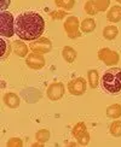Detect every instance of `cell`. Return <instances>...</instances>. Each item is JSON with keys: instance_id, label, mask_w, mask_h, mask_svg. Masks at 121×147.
Returning a JSON list of instances; mask_svg holds the SVG:
<instances>
[{"instance_id": "d4e9b609", "label": "cell", "mask_w": 121, "mask_h": 147, "mask_svg": "<svg viewBox=\"0 0 121 147\" xmlns=\"http://www.w3.org/2000/svg\"><path fill=\"white\" fill-rule=\"evenodd\" d=\"M50 16H51V18L52 20H63V18L67 16V12L65 11H60V10H58V11H52L51 13H50Z\"/></svg>"}, {"instance_id": "44dd1931", "label": "cell", "mask_w": 121, "mask_h": 147, "mask_svg": "<svg viewBox=\"0 0 121 147\" xmlns=\"http://www.w3.org/2000/svg\"><path fill=\"white\" fill-rule=\"evenodd\" d=\"M50 131H48L47 129H40V130H38L36 131V134H35V139L38 140L39 142H46V141H48V139H50Z\"/></svg>"}, {"instance_id": "6da1fadb", "label": "cell", "mask_w": 121, "mask_h": 147, "mask_svg": "<svg viewBox=\"0 0 121 147\" xmlns=\"http://www.w3.org/2000/svg\"><path fill=\"white\" fill-rule=\"evenodd\" d=\"M45 30V21L41 15L34 11H27L18 15L15 20V32L21 40H38Z\"/></svg>"}, {"instance_id": "9c48e42d", "label": "cell", "mask_w": 121, "mask_h": 147, "mask_svg": "<svg viewBox=\"0 0 121 147\" xmlns=\"http://www.w3.org/2000/svg\"><path fill=\"white\" fill-rule=\"evenodd\" d=\"M86 88H87L86 81L82 77L74 78L68 83V92L71 95H82L86 92Z\"/></svg>"}, {"instance_id": "ba28073f", "label": "cell", "mask_w": 121, "mask_h": 147, "mask_svg": "<svg viewBox=\"0 0 121 147\" xmlns=\"http://www.w3.org/2000/svg\"><path fill=\"white\" fill-rule=\"evenodd\" d=\"M64 92H65V88H64V84L62 82H53L48 86L47 88V98L52 101H57V100H60L64 95Z\"/></svg>"}, {"instance_id": "d6986e66", "label": "cell", "mask_w": 121, "mask_h": 147, "mask_svg": "<svg viewBox=\"0 0 121 147\" xmlns=\"http://www.w3.org/2000/svg\"><path fill=\"white\" fill-rule=\"evenodd\" d=\"M85 12L90 16H94L98 13V9H97V5H96V0H88V1L85 4L84 6Z\"/></svg>"}, {"instance_id": "ffe728a7", "label": "cell", "mask_w": 121, "mask_h": 147, "mask_svg": "<svg viewBox=\"0 0 121 147\" xmlns=\"http://www.w3.org/2000/svg\"><path fill=\"white\" fill-rule=\"evenodd\" d=\"M109 131H110V134L115 138L121 136V121L115 119L110 124V127H109Z\"/></svg>"}, {"instance_id": "52a82bcc", "label": "cell", "mask_w": 121, "mask_h": 147, "mask_svg": "<svg viewBox=\"0 0 121 147\" xmlns=\"http://www.w3.org/2000/svg\"><path fill=\"white\" fill-rule=\"evenodd\" d=\"M30 50L35 53H48L52 50V42L50 39L47 38H39L38 40H34L33 42H30Z\"/></svg>"}, {"instance_id": "2e32d148", "label": "cell", "mask_w": 121, "mask_h": 147, "mask_svg": "<svg viewBox=\"0 0 121 147\" xmlns=\"http://www.w3.org/2000/svg\"><path fill=\"white\" fill-rule=\"evenodd\" d=\"M107 116L109 118H120L121 117V105L120 104H114V105H110L107 109Z\"/></svg>"}, {"instance_id": "7a4b0ae2", "label": "cell", "mask_w": 121, "mask_h": 147, "mask_svg": "<svg viewBox=\"0 0 121 147\" xmlns=\"http://www.w3.org/2000/svg\"><path fill=\"white\" fill-rule=\"evenodd\" d=\"M101 84L107 93L120 94L121 93V68H111L107 70L102 76Z\"/></svg>"}, {"instance_id": "4fadbf2b", "label": "cell", "mask_w": 121, "mask_h": 147, "mask_svg": "<svg viewBox=\"0 0 121 147\" xmlns=\"http://www.w3.org/2000/svg\"><path fill=\"white\" fill-rule=\"evenodd\" d=\"M107 18H108V21L111 23L120 22L121 21V6L115 5L113 7H110V10H109L107 13Z\"/></svg>"}, {"instance_id": "7c38bea8", "label": "cell", "mask_w": 121, "mask_h": 147, "mask_svg": "<svg viewBox=\"0 0 121 147\" xmlns=\"http://www.w3.org/2000/svg\"><path fill=\"white\" fill-rule=\"evenodd\" d=\"M12 51H14L16 56L21 57V58L28 56V46L24 44L23 41H20V40H17L12 44Z\"/></svg>"}, {"instance_id": "4316f807", "label": "cell", "mask_w": 121, "mask_h": 147, "mask_svg": "<svg viewBox=\"0 0 121 147\" xmlns=\"http://www.w3.org/2000/svg\"><path fill=\"white\" fill-rule=\"evenodd\" d=\"M10 3H11V0H1V11H5L7 9Z\"/></svg>"}, {"instance_id": "8fae6325", "label": "cell", "mask_w": 121, "mask_h": 147, "mask_svg": "<svg viewBox=\"0 0 121 147\" xmlns=\"http://www.w3.org/2000/svg\"><path fill=\"white\" fill-rule=\"evenodd\" d=\"M3 100H4V104L7 107L10 109H16L20 106V104H21V99H20V96H18L16 93H6L3 98Z\"/></svg>"}, {"instance_id": "8992f818", "label": "cell", "mask_w": 121, "mask_h": 147, "mask_svg": "<svg viewBox=\"0 0 121 147\" xmlns=\"http://www.w3.org/2000/svg\"><path fill=\"white\" fill-rule=\"evenodd\" d=\"M98 59L107 65H116L120 60V56L118 52L104 47L98 51Z\"/></svg>"}, {"instance_id": "ac0fdd59", "label": "cell", "mask_w": 121, "mask_h": 147, "mask_svg": "<svg viewBox=\"0 0 121 147\" xmlns=\"http://www.w3.org/2000/svg\"><path fill=\"white\" fill-rule=\"evenodd\" d=\"M87 77H88V84L91 88H97L98 86V81H99V74L97 70L92 69L87 72Z\"/></svg>"}, {"instance_id": "3957f363", "label": "cell", "mask_w": 121, "mask_h": 147, "mask_svg": "<svg viewBox=\"0 0 121 147\" xmlns=\"http://www.w3.org/2000/svg\"><path fill=\"white\" fill-rule=\"evenodd\" d=\"M0 34L4 38H11L16 34L15 32V18L12 13L6 11H1L0 13Z\"/></svg>"}, {"instance_id": "7402d4cb", "label": "cell", "mask_w": 121, "mask_h": 147, "mask_svg": "<svg viewBox=\"0 0 121 147\" xmlns=\"http://www.w3.org/2000/svg\"><path fill=\"white\" fill-rule=\"evenodd\" d=\"M54 4H56L58 7H62L64 10H71L75 5V0H54Z\"/></svg>"}, {"instance_id": "277c9868", "label": "cell", "mask_w": 121, "mask_h": 147, "mask_svg": "<svg viewBox=\"0 0 121 147\" xmlns=\"http://www.w3.org/2000/svg\"><path fill=\"white\" fill-rule=\"evenodd\" d=\"M64 30L68 38L70 39H76V38H80L81 36V32H80V22H79L77 17L75 16H69L68 18L65 20L64 24Z\"/></svg>"}, {"instance_id": "e0dca14e", "label": "cell", "mask_w": 121, "mask_h": 147, "mask_svg": "<svg viewBox=\"0 0 121 147\" xmlns=\"http://www.w3.org/2000/svg\"><path fill=\"white\" fill-rule=\"evenodd\" d=\"M119 35V29L115 26H107L103 29V36L107 40H114Z\"/></svg>"}, {"instance_id": "603a6c76", "label": "cell", "mask_w": 121, "mask_h": 147, "mask_svg": "<svg viewBox=\"0 0 121 147\" xmlns=\"http://www.w3.org/2000/svg\"><path fill=\"white\" fill-rule=\"evenodd\" d=\"M96 5L98 12H104L110 6V0H96Z\"/></svg>"}, {"instance_id": "5bb4252c", "label": "cell", "mask_w": 121, "mask_h": 147, "mask_svg": "<svg viewBox=\"0 0 121 147\" xmlns=\"http://www.w3.org/2000/svg\"><path fill=\"white\" fill-rule=\"evenodd\" d=\"M62 56H63V58H64V60H65L67 63L71 64V63H74V60L76 59L77 54H76V51L73 47L65 46L63 48V51H62Z\"/></svg>"}, {"instance_id": "484cf974", "label": "cell", "mask_w": 121, "mask_h": 147, "mask_svg": "<svg viewBox=\"0 0 121 147\" xmlns=\"http://www.w3.org/2000/svg\"><path fill=\"white\" fill-rule=\"evenodd\" d=\"M0 41H1V58L5 59L6 57L9 56V53H10L11 51H6V47H7V45H6V42H5L4 39H1Z\"/></svg>"}, {"instance_id": "cb8c5ba5", "label": "cell", "mask_w": 121, "mask_h": 147, "mask_svg": "<svg viewBox=\"0 0 121 147\" xmlns=\"http://www.w3.org/2000/svg\"><path fill=\"white\" fill-rule=\"evenodd\" d=\"M7 147H22L23 146V141L20 138H12L7 141Z\"/></svg>"}, {"instance_id": "83f0119b", "label": "cell", "mask_w": 121, "mask_h": 147, "mask_svg": "<svg viewBox=\"0 0 121 147\" xmlns=\"http://www.w3.org/2000/svg\"><path fill=\"white\" fill-rule=\"evenodd\" d=\"M116 1H118V3H120V4H121V0H116Z\"/></svg>"}, {"instance_id": "5b68a950", "label": "cell", "mask_w": 121, "mask_h": 147, "mask_svg": "<svg viewBox=\"0 0 121 147\" xmlns=\"http://www.w3.org/2000/svg\"><path fill=\"white\" fill-rule=\"evenodd\" d=\"M71 134L76 140H77V144L81 145V146H86L90 142V134L87 131V128L86 124L84 122H79L74 125L71 130Z\"/></svg>"}, {"instance_id": "30bf717a", "label": "cell", "mask_w": 121, "mask_h": 147, "mask_svg": "<svg viewBox=\"0 0 121 147\" xmlns=\"http://www.w3.org/2000/svg\"><path fill=\"white\" fill-rule=\"evenodd\" d=\"M26 64L28 68L33 69V70H40L45 66V58L41 53H30L29 56H27L26 59Z\"/></svg>"}, {"instance_id": "9a60e30c", "label": "cell", "mask_w": 121, "mask_h": 147, "mask_svg": "<svg viewBox=\"0 0 121 147\" xmlns=\"http://www.w3.org/2000/svg\"><path fill=\"white\" fill-rule=\"evenodd\" d=\"M80 28H81L82 33H86V34L92 33L96 29V22H94V20H92V18H85L80 24Z\"/></svg>"}]
</instances>
